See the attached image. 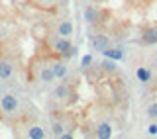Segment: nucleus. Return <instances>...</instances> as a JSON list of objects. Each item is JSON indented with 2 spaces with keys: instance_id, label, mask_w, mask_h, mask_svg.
<instances>
[{
  "instance_id": "f257e3e1",
  "label": "nucleus",
  "mask_w": 157,
  "mask_h": 139,
  "mask_svg": "<svg viewBox=\"0 0 157 139\" xmlns=\"http://www.w3.org/2000/svg\"><path fill=\"white\" fill-rule=\"evenodd\" d=\"M0 112L6 114V116H12V114H18L20 112V100L16 94H2L0 96Z\"/></svg>"
},
{
  "instance_id": "f03ea898",
  "label": "nucleus",
  "mask_w": 157,
  "mask_h": 139,
  "mask_svg": "<svg viewBox=\"0 0 157 139\" xmlns=\"http://www.w3.org/2000/svg\"><path fill=\"white\" fill-rule=\"evenodd\" d=\"M36 78L39 82L43 84H51L55 81V74L51 71V65H49V61H37V67H36Z\"/></svg>"
},
{
  "instance_id": "7ed1b4c3",
  "label": "nucleus",
  "mask_w": 157,
  "mask_h": 139,
  "mask_svg": "<svg viewBox=\"0 0 157 139\" xmlns=\"http://www.w3.org/2000/svg\"><path fill=\"white\" fill-rule=\"evenodd\" d=\"M82 16H85V22L88 26H98V24L104 22V12L98 6H94V4H88L85 8V12H82Z\"/></svg>"
},
{
  "instance_id": "20e7f679",
  "label": "nucleus",
  "mask_w": 157,
  "mask_h": 139,
  "mask_svg": "<svg viewBox=\"0 0 157 139\" xmlns=\"http://www.w3.org/2000/svg\"><path fill=\"white\" fill-rule=\"evenodd\" d=\"M49 65H51V71H53V74H55V81H63V78L67 77L69 69H67L65 59H61L57 55V59H51V61H49Z\"/></svg>"
},
{
  "instance_id": "39448f33",
  "label": "nucleus",
  "mask_w": 157,
  "mask_h": 139,
  "mask_svg": "<svg viewBox=\"0 0 157 139\" xmlns=\"http://www.w3.org/2000/svg\"><path fill=\"white\" fill-rule=\"evenodd\" d=\"M14 71H16L14 61H10V59H0V81H8V78H12Z\"/></svg>"
},
{
  "instance_id": "423d86ee",
  "label": "nucleus",
  "mask_w": 157,
  "mask_h": 139,
  "mask_svg": "<svg viewBox=\"0 0 157 139\" xmlns=\"http://www.w3.org/2000/svg\"><path fill=\"white\" fill-rule=\"evenodd\" d=\"M90 43H92V47L100 53H104L106 49L110 47V39H108L104 33H94V36H90Z\"/></svg>"
},
{
  "instance_id": "0eeeda50",
  "label": "nucleus",
  "mask_w": 157,
  "mask_h": 139,
  "mask_svg": "<svg viewBox=\"0 0 157 139\" xmlns=\"http://www.w3.org/2000/svg\"><path fill=\"white\" fill-rule=\"evenodd\" d=\"M75 33V26L69 18H63L57 22V36H63V37H71Z\"/></svg>"
},
{
  "instance_id": "6e6552de",
  "label": "nucleus",
  "mask_w": 157,
  "mask_h": 139,
  "mask_svg": "<svg viewBox=\"0 0 157 139\" xmlns=\"http://www.w3.org/2000/svg\"><path fill=\"white\" fill-rule=\"evenodd\" d=\"M45 130H43V126H39V123H29L26 127V137L29 139H45Z\"/></svg>"
},
{
  "instance_id": "1a4fd4ad",
  "label": "nucleus",
  "mask_w": 157,
  "mask_h": 139,
  "mask_svg": "<svg viewBox=\"0 0 157 139\" xmlns=\"http://www.w3.org/2000/svg\"><path fill=\"white\" fill-rule=\"evenodd\" d=\"M53 96H55V100H59V102H71L69 98H71V88H69V84L67 82H61L59 86L53 90Z\"/></svg>"
},
{
  "instance_id": "9d476101",
  "label": "nucleus",
  "mask_w": 157,
  "mask_h": 139,
  "mask_svg": "<svg viewBox=\"0 0 157 139\" xmlns=\"http://www.w3.org/2000/svg\"><path fill=\"white\" fill-rule=\"evenodd\" d=\"M141 43L144 45H155L157 43V28H145L141 32Z\"/></svg>"
},
{
  "instance_id": "9b49d317",
  "label": "nucleus",
  "mask_w": 157,
  "mask_h": 139,
  "mask_svg": "<svg viewBox=\"0 0 157 139\" xmlns=\"http://www.w3.org/2000/svg\"><path fill=\"white\" fill-rule=\"evenodd\" d=\"M112 133H114V131H112V126H110V123H108V122H100V123L96 126L94 135H96L98 139H110Z\"/></svg>"
},
{
  "instance_id": "f8f14e48",
  "label": "nucleus",
  "mask_w": 157,
  "mask_h": 139,
  "mask_svg": "<svg viewBox=\"0 0 157 139\" xmlns=\"http://www.w3.org/2000/svg\"><path fill=\"white\" fill-rule=\"evenodd\" d=\"M69 130H71V127H67L61 120H55V118L51 120V135H53V137L61 139V135H63L65 131H69Z\"/></svg>"
},
{
  "instance_id": "ddd939ff",
  "label": "nucleus",
  "mask_w": 157,
  "mask_h": 139,
  "mask_svg": "<svg viewBox=\"0 0 157 139\" xmlns=\"http://www.w3.org/2000/svg\"><path fill=\"white\" fill-rule=\"evenodd\" d=\"M136 78H137L140 82L147 84V82L153 81V73H151L147 67H137V69H136Z\"/></svg>"
},
{
  "instance_id": "4468645a",
  "label": "nucleus",
  "mask_w": 157,
  "mask_h": 139,
  "mask_svg": "<svg viewBox=\"0 0 157 139\" xmlns=\"http://www.w3.org/2000/svg\"><path fill=\"white\" fill-rule=\"evenodd\" d=\"M104 57L112 59V61H122L124 59V53H122V49H116V47H108L104 53H102Z\"/></svg>"
},
{
  "instance_id": "2eb2a0df",
  "label": "nucleus",
  "mask_w": 157,
  "mask_h": 139,
  "mask_svg": "<svg viewBox=\"0 0 157 139\" xmlns=\"http://www.w3.org/2000/svg\"><path fill=\"white\" fill-rule=\"evenodd\" d=\"M145 112H147V118H149L151 122H155V120H157V100H155V102H151L149 106H147V110H145Z\"/></svg>"
},
{
  "instance_id": "dca6fc26",
  "label": "nucleus",
  "mask_w": 157,
  "mask_h": 139,
  "mask_svg": "<svg viewBox=\"0 0 157 139\" xmlns=\"http://www.w3.org/2000/svg\"><path fill=\"white\" fill-rule=\"evenodd\" d=\"M102 69L108 71V73H112L116 69V65H114V61H102Z\"/></svg>"
},
{
  "instance_id": "f3484780",
  "label": "nucleus",
  "mask_w": 157,
  "mask_h": 139,
  "mask_svg": "<svg viewBox=\"0 0 157 139\" xmlns=\"http://www.w3.org/2000/svg\"><path fill=\"white\" fill-rule=\"evenodd\" d=\"M147 133H149V135H157V123L151 122L149 126H147Z\"/></svg>"
},
{
  "instance_id": "a211bd4d",
  "label": "nucleus",
  "mask_w": 157,
  "mask_h": 139,
  "mask_svg": "<svg viewBox=\"0 0 157 139\" xmlns=\"http://www.w3.org/2000/svg\"><path fill=\"white\" fill-rule=\"evenodd\" d=\"M90 63H92V57L90 55H85V57H82V67H88Z\"/></svg>"
},
{
  "instance_id": "6ab92c4d",
  "label": "nucleus",
  "mask_w": 157,
  "mask_h": 139,
  "mask_svg": "<svg viewBox=\"0 0 157 139\" xmlns=\"http://www.w3.org/2000/svg\"><path fill=\"white\" fill-rule=\"evenodd\" d=\"M86 2H90V4H100V2H104V0H86Z\"/></svg>"
},
{
  "instance_id": "aec40b11",
  "label": "nucleus",
  "mask_w": 157,
  "mask_h": 139,
  "mask_svg": "<svg viewBox=\"0 0 157 139\" xmlns=\"http://www.w3.org/2000/svg\"><path fill=\"white\" fill-rule=\"evenodd\" d=\"M153 94H155V96H157V82L153 84Z\"/></svg>"
},
{
  "instance_id": "412c9836",
  "label": "nucleus",
  "mask_w": 157,
  "mask_h": 139,
  "mask_svg": "<svg viewBox=\"0 0 157 139\" xmlns=\"http://www.w3.org/2000/svg\"><path fill=\"white\" fill-rule=\"evenodd\" d=\"M2 39H4V36H2V32H0V43H2Z\"/></svg>"
},
{
  "instance_id": "4be33fe9",
  "label": "nucleus",
  "mask_w": 157,
  "mask_h": 139,
  "mask_svg": "<svg viewBox=\"0 0 157 139\" xmlns=\"http://www.w3.org/2000/svg\"><path fill=\"white\" fill-rule=\"evenodd\" d=\"M0 92H2V86H0Z\"/></svg>"
}]
</instances>
